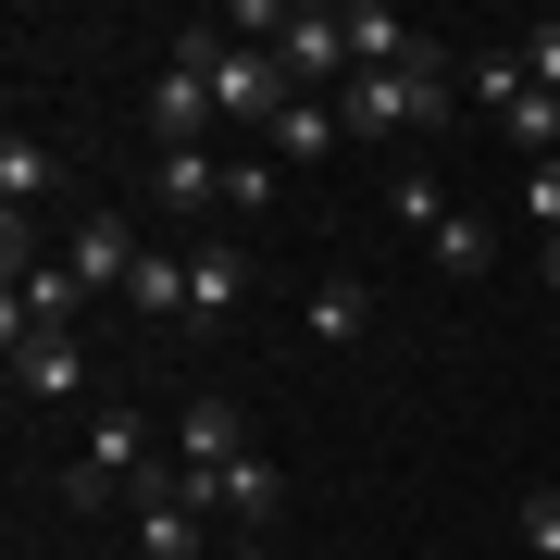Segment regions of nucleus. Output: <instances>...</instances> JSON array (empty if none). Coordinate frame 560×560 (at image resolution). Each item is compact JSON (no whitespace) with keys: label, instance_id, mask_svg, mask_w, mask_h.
<instances>
[{"label":"nucleus","instance_id":"5","mask_svg":"<svg viewBox=\"0 0 560 560\" xmlns=\"http://www.w3.org/2000/svg\"><path fill=\"white\" fill-rule=\"evenodd\" d=\"M212 523H237V548H275V523H287V474H275V460H224V474H212Z\"/></svg>","mask_w":560,"mask_h":560},{"label":"nucleus","instance_id":"13","mask_svg":"<svg viewBox=\"0 0 560 560\" xmlns=\"http://www.w3.org/2000/svg\"><path fill=\"white\" fill-rule=\"evenodd\" d=\"M423 50H436V38H411L386 0H349V62H361V75H399V62H423Z\"/></svg>","mask_w":560,"mask_h":560},{"label":"nucleus","instance_id":"7","mask_svg":"<svg viewBox=\"0 0 560 560\" xmlns=\"http://www.w3.org/2000/svg\"><path fill=\"white\" fill-rule=\"evenodd\" d=\"M150 138H162V150H212V138H224V125H212V75L162 62V75H150Z\"/></svg>","mask_w":560,"mask_h":560},{"label":"nucleus","instance_id":"23","mask_svg":"<svg viewBox=\"0 0 560 560\" xmlns=\"http://www.w3.org/2000/svg\"><path fill=\"white\" fill-rule=\"evenodd\" d=\"M523 224H536V237H560V162H536V175H523Z\"/></svg>","mask_w":560,"mask_h":560},{"label":"nucleus","instance_id":"14","mask_svg":"<svg viewBox=\"0 0 560 560\" xmlns=\"http://www.w3.org/2000/svg\"><path fill=\"white\" fill-rule=\"evenodd\" d=\"M249 300V249H187V324H224Z\"/></svg>","mask_w":560,"mask_h":560},{"label":"nucleus","instance_id":"8","mask_svg":"<svg viewBox=\"0 0 560 560\" xmlns=\"http://www.w3.org/2000/svg\"><path fill=\"white\" fill-rule=\"evenodd\" d=\"M125 300H138V324L150 337H187V249H138V275H125Z\"/></svg>","mask_w":560,"mask_h":560},{"label":"nucleus","instance_id":"11","mask_svg":"<svg viewBox=\"0 0 560 560\" xmlns=\"http://www.w3.org/2000/svg\"><path fill=\"white\" fill-rule=\"evenodd\" d=\"M62 275H75V287H125V275H138V237H125V212H88L75 237H62Z\"/></svg>","mask_w":560,"mask_h":560},{"label":"nucleus","instance_id":"24","mask_svg":"<svg viewBox=\"0 0 560 560\" xmlns=\"http://www.w3.org/2000/svg\"><path fill=\"white\" fill-rule=\"evenodd\" d=\"M548 300H560V237H548Z\"/></svg>","mask_w":560,"mask_h":560},{"label":"nucleus","instance_id":"20","mask_svg":"<svg viewBox=\"0 0 560 560\" xmlns=\"http://www.w3.org/2000/svg\"><path fill=\"white\" fill-rule=\"evenodd\" d=\"M386 212H399V224H411V237H436V224H448L460 200H448V187H436V175H399V187H386Z\"/></svg>","mask_w":560,"mask_h":560},{"label":"nucleus","instance_id":"10","mask_svg":"<svg viewBox=\"0 0 560 560\" xmlns=\"http://www.w3.org/2000/svg\"><path fill=\"white\" fill-rule=\"evenodd\" d=\"M212 200H224V162H212V150H162V162H150V212L200 224Z\"/></svg>","mask_w":560,"mask_h":560},{"label":"nucleus","instance_id":"1","mask_svg":"<svg viewBox=\"0 0 560 560\" xmlns=\"http://www.w3.org/2000/svg\"><path fill=\"white\" fill-rule=\"evenodd\" d=\"M138 486H150V411H101L75 436V460H62V511L101 523L113 499H138Z\"/></svg>","mask_w":560,"mask_h":560},{"label":"nucleus","instance_id":"18","mask_svg":"<svg viewBox=\"0 0 560 560\" xmlns=\"http://www.w3.org/2000/svg\"><path fill=\"white\" fill-rule=\"evenodd\" d=\"M423 249H436V275H486V261H499V224H486V212H448Z\"/></svg>","mask_w":560,"mask_h":560},{"label":"nucleus","instance_id":"12","mask_svg":"<svg viewBox=\"0 0 560 560\" xmlns=\"http://www.w3.org/2000/svg\"><path fill=\"white\" fill-rule=\"evenodd\" d=\"M88 386V337H13V399H75Z\"/></svg>","mask_w":560,"mask_h":560},{"label":"nucleus","instance_id":"21","mask_svg":"<svg viewBox=\"0 0 560 560\" xmlns=\"http://www.w3.org/2000/svg\"><path fill=\"white\" fill-rule=\"evenodd\" d=\"M523 560H560V486H536V499H523Z\"/></svg>","mask_w":560,"mask_h":560},{"label":"nucleus","instance_id":"16","mask_svg":"<svg viewBox=\"0 0 560 560\" xmlns=\"http://www.w3.org/2000/svg\"><path fill=\"white\" fill-rule=\"evenodd\" d=\"M300 324H312V337H324V349H349V337H361V324H374V287H361V275H324Z\"/></svg>","mask_w":560,"mask_h":560},{"label":"nucleus","instance_id":"17","mask_svg":"<svg viewBox=\"0 0 560 560\" xmlns=\"http://www.w3.org/2000/svg\"><path fill=\"white\" fill-rule=\"evenodd\" d=\"M50 175H62V162H50L38 138H0V200H13V224H25V212L50 200Z\"/></svg>","mask_w":560,"mask_h":560},{"label":"nucleus","instance_id":"22","mask_svg":"<svg viewBox=\"0 0 560 560\" xmlns=\"http://www.w3.org/2000/svg\"><path fill=\"white\" fill-rule=\"evenodd\" d=\"M511 62H523V75L548 88V101H560V25H523V50H511Z\"/></svg>","mask_w":560,"mask_h":560},{"label":"nucleus","instance_id":"4","mask_svg":"<svg viewBox=\"0 0 560 560\" xmlns=\"http://www.w3.org/2000/svg\"><path fill=\"white\" fill-rule=\"evenodd\" d=\"M287 101H300V88H287L275 50H224V62H212V125H224V138H275Z\"/></svg>","mask_w":560,"mask_h":560},{"label":"nucleus","instance_id":"19","mask_svg":"<svg viewBox=\"0 0 560 560\" xmlns=\"http://www.w3.org/2000/svg\"><path fill=\"white\" fill-rule=\"evenodd\" d=\"M275 187H287L275 150H224V212H275Z\"/></svg>","mask_w":560,"mask_h":560},{"label":"nucleus","instance_id":"6","mask_svg":"<svg viewBox=\"0 0 560 560\" xmlns=\"http://www.w3.org/2000/svg\"><path fill=\"white\" fill-rule=\"evenodd\" d=\"M125 560H212V523L175 499V474L138 486V536H125Z\"/></svg>","mask_w":560,"mask_h":560},{"label":"nucleus","instance_id":"9","mask_svg":"<svg viewBox=\"0 0 560 560\" xmlns=\"http://www.w3.org/2000/svg\"><path fill=\"white\" fill-rule=\"evenodd\" d=\"M224 460H249V423L224 399H187L175 411V474H224Z\"/></svg>","mask_w":560,"mask_h":560},{"label":"nucleus","instance_id":"15","mask_svg":"<svg viewBox=\"0 0 560 560\" xmlns=\"http://www.w3.org/2000/svg\"><path fill=\"white\" fill-rule=\"evenodd\" d=\"M337 138H349V113H337V101H287V113H275V138H261V150H275L287 175H300V162H324Z\"/></svg>","mask_w":560,"mask_h":560},{"label":"nucleus","instance_id":"2","mask_svg":"<svg viewBox=\"0 0 560 560\" xmlns=\"http://www.w3.org/2000/svg\"><path fill=\"white\" fill-rule=\"evenodd\" d=\"M337 113H349V138H411V125L436 138V113H448V50L399 62V75H349Z\"/></svg>","mask_w":560,"mask_h":560},{"label":"nucleus","instance_id":"3","mask_svg":"<svg viewBox=\"0 0 560 560\" xmlns=\"http://www.w3.org/2000/svg\"><path fill=\"white\" fill-rule=\"evenodd\" d=\"M474 101L499 113V138H511V150H536V162H560V101H548L536 75H523L511 50H486V62H474Z\"/></svg>","mask_w":560,"mask_h":560}]
</instances>
